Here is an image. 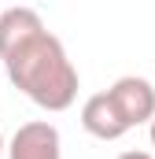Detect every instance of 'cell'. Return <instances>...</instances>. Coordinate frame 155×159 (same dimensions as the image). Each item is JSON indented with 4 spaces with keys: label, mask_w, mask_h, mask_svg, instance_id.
<instances>
[{
    "label": "cell",
    "mask_w": 155,
    "mask_h": 159,
    "mask_svg": "<svg viewBox=\"0 0 155 159\" xmlns=\"http://www.w3.org/2000/svg\"><path fill=\"white\" fill-rule=\"evenodd\" d=\"M0 63L11 85L44 111H67L78 100L74 63L33 7L0 11Z\"/></svg>",
    "instance_id": "cell-1"
},
{
    "label": "cell",
    "mask_w": 155,
    "mask_h": 159,
    "mask_svg": "<svg viewBox=\"0 0 155 159\" xmlns=\"http://www.w3.org/2000/svg\"><path fill=\"white\" fill-rule=\"evenodd\" d=\"M107 93H111L115 107L122 111V119L129 122V129H133V126H144V122L155 119V85H152L148 78L126 74V78H118Z\"/></svg>",
    "instance_id": "cell-2"
},
{
    "label": "cell",
    "mask_w": 155,
    "mask_h": 159,
    "mask_svg": "<svg viewBox=\"0 0 155 159\" xmlns=\"http://www.w3.org/2000/svg\"><path fill=\"white\" fill-rule=\"evenodd\" d=\"M7 159H63V141L59 129L52 122H26L15 129L11 144H7Z\"/></svg>",
    "instance_id": "cell-3"
},
{
    "label": "cell",
    "mask_w": 155,
    "mask_h": 159,
    "mask_svg": "<svg viewBox=\"0 0 155 159\" xmlns=\"http://www.w3.org/2000/svg\"><path fill=\"white\" fill-rule=\"evenodd\" d=\"M81 126L96 141H118V137L129 133V122L122 119V111L115 107L111 93H96V96H89L81 104Z\"/></svg>",
    "instance_id": "cell-4"
},
{
    "label": "cell",
    "mask_w": 155,
    "mask_h": 159,
    "mask_svg": "<svg viewBox=\"0 0 155 159\" xmlns=\"http://www.w3.org/2000/svg\"><path fill=\"white\" fill-rule=\"evenodd\" d=\"M118 159H155V156H148V152H122Z\"/></svg>",
    "instance_id": "cell-5"
},
{
    "label": "cell",
    "mask_w": 155,
    "mask_h": 159,
    "mask_svg": "<svg viewBox=\"0 0 155 159\" xmlns=\"http://www.w3.org/2000/svg\"><path fill=\"white\" fill-rule=\"evenodd\" d=\"M4 152H7V148H4V133H0V159H4Z\"/></svg>",
    "instance_id": "cell-6"
},
{
    "label": "cell",
    "mask_w": 155,
    "mask_h": 159,
    "mask_svg": "<svg viewBox=\"0 0 155 159\" xmlns=\"http://www.w3.org/2000/svg\"><path fill=\"white\" fill-rule=\"evenodd\" d=\"M152 148H155V119H152Z\"/></svg>",
    "instance_id": "cell-7"
}]
</instances>
